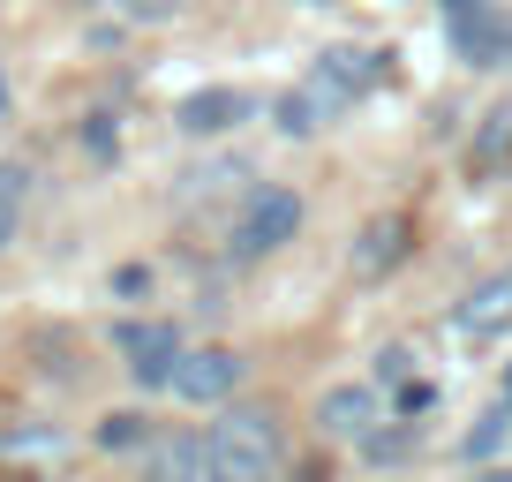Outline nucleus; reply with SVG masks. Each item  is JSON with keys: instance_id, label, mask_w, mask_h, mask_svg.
Returning <instances> with one entry per match:
<instances>
[{"instance_id": "f257e3e1", "label": "nucleus", "mask_w": 512, "mask_h": 482, "mask_svg": "<svg viewBox=\"0 0 512 482\" xmlns=\"http://www.w3.org/2000/svg\"><path fill=\"white\" fill-rule=\"evenodd\" d=\"M272 475H279L272 407H226L204 437V482H272Z\"/></svg>"}, {"instance_id": "f03ea898", "label": "nucleus", "mask_w": 512, "mask_h": 482, "mask_svg": "<svg viewBox=\"0 0 512 482\" xmlns=\"http://www.w3.org/2000/svg\"><path fill=\"white\" fill-rule=\"evenodd\" d=\"M302 234V196L294 189H256L234 219V257H272Z\"/></svg>"}, {"instance_id": "7ed1b4c3", "label": "nucleus", "mask_w": 512, "mask_h": 482, "mask_svg": "<svg viewBox=\"0 0 512 482\" xmlns=\"http://www.w3.org/2000/svg\"><path fill=\"white\" fill-rule=\"evenodd\" d=\"M445 38L467 68H497L512 53V23L497 16L490 0H445Z\"/></svg>"}, {"instance_id": "20e7f679", "label": "nucleus", "mask_w": 512, "mask_h": 482, "mask_svg": "<svg viewBox=\"0 0 512 482\" xmlns=\"http://www.w3.org/2000/svg\"><path fill=\"white\" fill-rule=\"evenodd\" d=\"M241 370H249V362H241L234 347H196V354H181V362H174V392L189 407H219V400H234Z\"/></svg>"}, {"instance_id": "39448f33", "label": "nucleus", "mask_w": 512, "mask_h": 482, "mask_svg": "<svg viewBox=\"0 0 512 482\" xmlns=\"http://www.w3.org/2000/svg\"><path fill=\"white\" fill-rule=\"evenodd\" d=\"M113 347L128 354V370H136V385H174V362H181V332L174 324H121L113 332Z\"/></svg>"}, {"instance_id": "423d86ee", "label": "nucleus", "mask_w": 512, "mask_h": 482, "mask_svg": "<svg viewBox=\"0 0 512 482\" xmlns=\"http://www.w3.org/2000/svg\"><path fill=\"white\" fill-rule=\"evenodd\" d=\"M407 249H415V226H407V211H384V219H369L362 234H354V279L400 272Z\"/></svg>"}, {"instance_id": "0eeeda50", "label": "nucleus", "mask_w": 512, "mask_h": 482, "mask_svg": "<svg viewBox=\"0 0 512 482\" xmlns=\"http://www.w3.org/2000/svg\"><path fill=\"white\" fill-rule=\"evenodd\" d=\"M332 113H347V98H339L332 83H324L317 68H309V76H302V83H294V91H287V98L272 106V121H279L287 136H317L324 121H332Z\"/></svg>"}, {"instance_id": "6e6552de", "label": "nucleus", "mask_w": 512, "mask_h": 482, "mask_svg": "<svg viewBox=\"0 0 512 482\" xmlns=\"http://www.w3.org/2000/svg\"><path fill=\"white\" fill-rule=\"evenodd\" d=\"M249 113H256L249 91H226V83H211V91H189V98H181L174 121H181L189 136H226V129H241Z\"/></svg>"}, {"instance_id": "1a4fd4ad", "label": "nucleus", "mask_w": 512, "mask_h": 482, "mask_svg": "<svg viewBox=\"0 0 512 482\" xmlns=\"http://www.w3.org/2000/svg\"><path fill=\"white\" fill-rule=\"evenodd\" d=\"M452 324H460L467 339H497V332H505V324H512V264L482 279V287L467 294L460 309H452Z\"/></svg>"}, {"instance_id": "9d476101", "label": "nucleus", "mask_w": 512, "mask_h": 482, "mask_svg": "<svg viewBox=\"0 0 512 482\" xmlns=\"http://www.w3.org/2000/svg\"><path fill=\"white\" fill-rule=\"evenodd\" d=\"M317 430L324 437H354V445H362V437L377 430V392H369V385H332L317 400Z\"/></svg>"}, {"instance_id": "9b49d317", "label": "nucleus", "mask_w": 512, "mask_h": 482, "mask_svg": "<svg viewBox=\"0 0 512 482\" xmlns=\"http://www.w3.org/2000/svg\"><path fill=\"white\" fill-rule=\"evenodd\" d=\"M384 61H392V53H369V46H332V53L317 61V76H324V83H332V91L354 106L362 91H377V83H384Z\"/></svg>"}, {"instance_id": "f8f14e48", "label": "nucleus", "mask_w": 512, "mask_h": 482, "mask_svg": "<svg viewBox=\"0 0 512 482\" xmlns=\"http://www.w3.org/2000/svg\"><path fill=\"white\" fill-rule=\"evenodd\" d=\"M23 196H31V174H23L16 159H0V249H8L16 226H23Z\"/></svg>"}, {"instance_id": "ddd939ff", "label": "nucleus", "mask_w": 512, "mask_h": 482, "mask_svg": "<svg viewBox=\"0 0 512 482\" xmlns=\"http://www.w3.org/2000/svg\"><path fill=\"white\" fill-rule=\"evenodd\" d=\"M505 159H512V106H497L490 121H482V136H475V174H497Z\"/></svg>"}, {"instance_id": "4468645a", "label": "nucleus", "mask_w": 512, "mask_h": 482, "mask_svg": "<svg viewBox=\"0 0 512 482\" xmlns=\"http://www.w3.org/2000/svg\"><path fill=\"white\" fill-rule=\"evenodd\" d=\"M505 437H512V407H505V400H497V407H490V415H482V422H475V430H467V460H490V452H497V445H505Z\"/></svg>"}, {"instance_id": "2eb2a0df", "label": "nucleus", "mask_w": 512, "mask_h": 482, "mask_svg": "<svg viewBox=\"0 0 512 482\" xmlns=\"http://www.w3.org/2000/svg\"><path fill=\"white\" fill-rule=\"evenodd\" d=\"M144 437H151V415H136V407H121V415H106V422H98V445H113V452L144 445Z\"/></svg>"}, {"instance_id": "dca6fc26", "label": "nucleus", "mask_w": 512, "mask_h": 482, "mask_svg": "<svg viewBox=\"0 0 512 482\" xmlns=\"http://www.w3.org/2000/svg\"><path fill=\"white\" fill-rule=\"evenodd\" d=\"M407 445H415L407 430H369V437H362V452H369V460H400Z\"/></svg>"}, {"instance_id": "f3484780", "label": "nucleus", "mask_w": 512, "mask_h": 482, "mask_svg": "<svg viewBox=\"0 0 512 482\" xmlns=\"http://www.w3.org/2000/svg\"><path fill=\"white\" fill-rule=\"evenodd\" d=\"M121 16L128 23H166V16H181V0H121Z\"/></svg>"}, {"instance_id": "a211bd4d", "label": "nucleus", "mask_w": 512, "mask_h": 482, "mask_svg": "<svg viewBox=\"0 0 512 482\" xmlns=\"http://www.w3.org/2000/svg\"><path fill=\"white\" fill-rule=\"evenodd\" d=\"M377 377H384V385H400V377H407V347H384L377 354Z\"/></svg>"}, {"instance_id": "6ab92c4d", "label": "nucleus", "mask_w": 512, "mask_h": 482, "mask_svg": "<svg viewBox=\"0 0 512 482\" xmlns=\"http://www.w3.org/2000/svg\"><path fill=\"white\" fill-rule=\"evenodd\" d=\"M113 287H121V294H144L151 272H144V264H121V272H113Z\"/></svg>"}, {"instance_id": "aec40b11", "label": "nucleus", "mask_w": 512, "mask_h": 482, "mask_svg": "<svg viewBox=\"0 0 512 482\" xmlns=\"http://www.w3.org/2000/svg\"><path fill=\"white\" fill-rule=\"evenodd\" d=\"M475 482H512V467H490V475H475Z\"/></svg>"}, {"instance_id": "412c9836", "label": "nucleus", "mask_w": 512, "mask_h": 482, "mask_svg": "<svg viewBox=\"0 0 512 482\" xmlns=\"http://www.w3.org/2000/svg\"><path fill=\"white\" fill-rule=\"evenodd\" d=\"M497 400H505V407H512V370H505V392H497Z\"/></svg>"}, {"instance_id": "4be33fe9", "label": "nucleus", "mask_w": 512, "mask_h": 482, "mask_svg": "<svg viewBox=\"0 0 512 482\" xmlns=\"http://www.w3.org/2000/svg\"><path fill=\"white\" fill-rule=\"evenodd\" d=\"M317 8H332V0H317Z\"/></svg>"}]
</instances>
